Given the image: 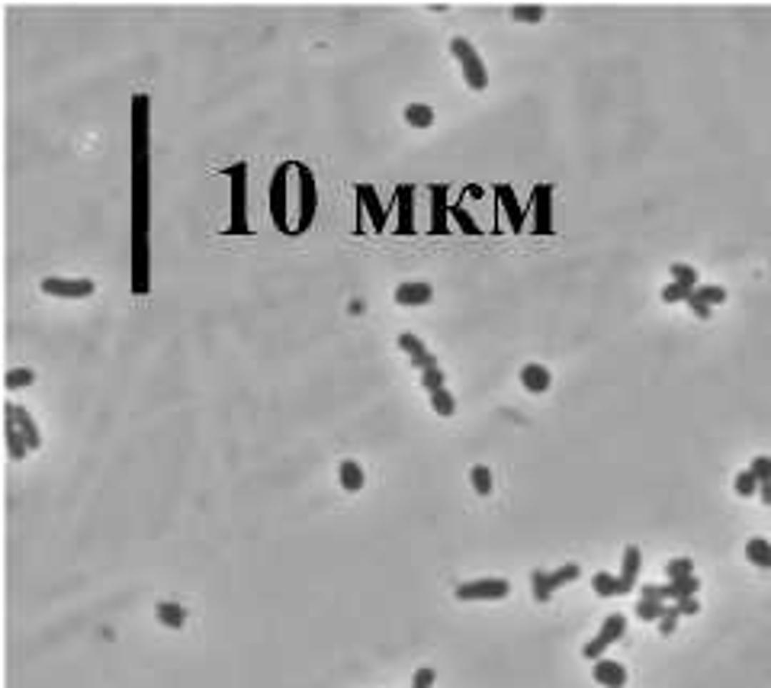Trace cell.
Here are the masks:
<instances>
[{"label":"cell","mask_w":771,"mask_h":688,"mask_svg":"<svg viewBox=\"0 0 771 688\" xmlns=\"http://www.w3.org/2000/svg\"><path fill=\"white\" fill-rule=\"evenodd\" d=\"M450 51H453V58L463 64V81H466L473 90H485L488 71H485V64H482L475 45L469 42V39H463V36H453L450 39Z\"/></svg>","instance_id":"cell-1"},{"label":"cell","mask_w":771,"mask_h":688,"mask_svg":"<svg viewBox=\"0 0 771 688\" xmlns=\"http://www.w3.org/2000/svg\"><path fill=\"white\" fill-rule=\"evenodd\" d=\"M225 174H231V235H244L248 231V184H244V174H248V164H235L225 167Z\"/></svg>","instance_id":"cell-2"},{"label":"cell","mask_w":771,"mask_h":688,"mask_svg":"<svg viewBox=\"0 0 771 688\" xmlns=\"http://www.w3.org/2000/svg\"><path fill=\"white\" fill-rule=\"evenodd\" d=\"M511 585L508 579L488 576V579H473V582L456 585V598L460 602H498V598H508Z\"/></svg>","instance_id":"cell-3"},{"label":"cell","mask_w":771,"mask_h":688,"mask_svg":"<svg viewBox=\"0 0 771 688\" xmlns=\"http://www.w3.org/2000/svg\"><path fill=\"white\" fill-rule=\"evenodd\" d=\"M623 634H627V617L623 614H608L604 617V624H601V630H598V637L582 647V656L585 659H598V656H601L610 643L620 640Z\"/></svg>","instance_id":"cell-4"},{"label":"cell","mask_w":771,"mask_h":688,"mask_svg":"<svg viewBox=\"0 0 771 688\" xmlns=\"http://www.w3.org/2000/svg\"><path fill=\"white\" fill-rule=\"evenodd\" d=\"M42 293L49 296H61V299H84V296H94L96 283L87 276H42Z\"/></svg>","instance_id":"cell-5"},{"label":"cell","mask_w":771,"mask_h":688,"mask_svg":"<svg viewBox=\"0 0 771 688\" xmlns=\"http://www.w3.org/2000/svg\"><path fill=\"white\" fill-rule=\"evenodd\" d=\"M296 174H299V222H296V231H306L315 219V206H318V193H315V177L306 164H293Z\"/></svg>","instance_id":"cell-6"},{"label":"cell","mask_w":771,"mask_h":688,"mask_svg":"<svg viewBox=\"0 0 771 688\" xmlns=\"http://www.w3.org/2000/svg\"><path fill=\"white\" fill-rule=\"evenodd\" d=\"M286 171H289V164L276 167L273 180H270V216H273V225L280 231H293L286 222Z\"/></svg>","instance_id":"cell-7"},{"label":"cell","mask_w":771,"mask_h":688,"mask_svg":"<svg viewBox=\"0 0 771 688\" xmlns=\"http://www.w3.org/2000/svg\"><path fill=\"white\" fill-rule=\"evenodd\" d=\"M447 184L430 186V231L434 235H447Z\"/></svg>","instance_id":"cell-8"},{"label":"cell","mask_w":771,"mask_h":688,"mask_svg":"<svg viewBox=\"0 0 771 688\" xmlns=\"http://www.w3.org/2000/svg\"><path fill=\"white\" fill-rule=\"evenodd\" d=\"M591 675H595V682L598 685H604V688H623L627 685V669H623L617 659H598L595 669H591Z\"/></svg>","instance_id":"cell-9"},{"label":"cell","mask_w":771,"mask_h":688,"mask_svg":"<svg viewBox=\"0 0 771 688\" xmlns=\"http://www.w3.org/2000/svg\"><path fill=\"white\" fill-rule=\"evenodd\" d=\"M430 299H434V286L424 283V280L395 286V302L398 306H424V302H430Z\"/></svg>","instance_id":"cell-10"},{"label":"cell","mask_w":771,"mask_h":688,"mask_svg":"<svg viewBox=\"0 0 771 688\" xmlns=\"http://www.w3.org/2000/svg\"><path fill=\"white\" fill-rule=\"evenodd\" d=\"M640 563H642V557H640V547H627L623 550V566H620V595H627V592H633V585H636V576H640Z\"/></svg>","instance_id":"cell-11"},{"label":"cell","mask_w":771,"mask_h":688,"mask_svg":"<svg viewBox=\"0 0 771 688\" xmlns=\"http://www.w3.org/2000/svg\"><path fill=\"white\" fill-rule=\"evenodd\" d=\"M4 412H6V422H4V434H6V454H10V460H23L26 457V437L19 434V428H16V418H13V412H10V405H4Z\"/></svg>","instance_id":"cell-12"},{"label":"cell","mask_w":771,"mask_h":688,"mask_svg":"<svg viewBox=\"0 0 771 688\" xmlns=\"http://www.w3.org/2000/svg\"><path fill=\"white\" fill-rule=\"evenodd\" d=\"M533 199H537V235H550L553 231V206H550L553 186H546V184L537 186Z\"/></svg>","instance_id":"cell-13"},{"label":"cell","mask_w":771,"mask_h":688,"mask_svg":"<svg viewBox=\"0 0 771 688\" xmlns=\"http://www.w3.org/2000/svg\"><path fill=\"white\" fill-rule=\"evenodd\" d=\"M550 383H553V373L546 370L543 364H527L524 370H520V386H524L527 392H546Z\"/></svg>","instance_id":"cell-14"},{"label":"cell","mask_w":771,"mask_h":688,"mask_svg":"<svg viewBox=\"0 0 771 688\" xmlns=\"http://www.w3.org/2000/svg\"><path fill=\"white\" fill-rule=\"evenodd\" d=\"M6 405H10L13 418H16L19 434L26 437V447H29V450H39V447H42V434H39V428H36V422H32V415H29L26 409H19V405H13V402H6Z\"/></svg>","instance_id":"cell-15"},{"label":"cell","mask_w":771,"mask_h":688,"mask_svg":"<svg viewBox=\"0 0 771 688\" xmlns=\"http://www.w3.org/2000/svg\"><path fill=\"white\" fill-rule=\"evenodd\" d=\"M357 199H363L366 212H370V219H373V229L383 231V229H386V209H383V203H379L376 190H373L370 184H360V186H357Z\"/></svg>","instance_id":"cell-16"},{"label":"cell","mask_w":771,"mask_h":688,"mask_svg":"<svg viewBox=\"0 0 771 688\" xmlns=\"http://www.w3.org/2000/svg\"><path fill=\"white\" fill-rule=\"evenodd\" d=\"M338 479H341V486H344V492H360L363 489V467H360L357 460H344L338 467Z\"/></svg>","instance_id":"cell-17"},{"label":"cell","mask_w":771,"mask_h":688,"mask_svg":"<svg viewBox=\"0 0 771 688\" xmlns=\"http://www.w3.org/2000/svg\"><path fill=\"white\" fill-rule=\"evenodd\" d=\"M700 589V579L697 576H685V579H675V582L662 585V598H672V602H681V598H691L697 595Z\"/></svg>","instance_id":"cell-18"},{"label":"cell","mask_w":771,"mask_h":688,"mask_svg":"<svg viewBox=\"0 0 771 688\" xmlns=\"http://www.w3.org/2000/svg\"><path fill=\"white\" fill-rule=\"evenodd\" d=\"M395 199H398V235H408L411 225H415V212H411V186H398Z\"/></svg>","instance_id":"cell-19"},{"label":"cell","mask_w":771,"mask_h":688,"mask_svg":"<svg viewBox=\"0 0 771 688\" xmlns=\"http://www.w3.org/2000/svg\"><path fill=\"white\" fill-rule=\"evenodd\" d=\"M498 203L505 206V212H508V222H511V229L518 231L520 225H524V209H520L518 196H514V193H511V186H498Z\"/></svg>","instance_id":"cell-20"},{"label":"cell","mask_w":771,"mask_h":688,"mask_svg":"<svg viewBox=\"0 0 771 688\" xmlns=\"http://www.w3.org/2000/svg\"><path fill=\"white\" fill-rule=\"evenodd\" d=\"M745 557H749V563H755L758 569H771V544L765 537H752L749 544H745Z\"/></svg>","instance_id":"cell-21"},{"label":"cell","mask_w":771,"mask_h":688,"mask_svg":"<svg viewBox=\"0 0 771 688\" xmlns=\"http://www.w3.org/2000/svg\"><path fill=\"white\" fill-rule=\"evenodd\" d=\"M158 621L164 624V627L180 630V627L186 624V611L180 608L177 602H161V604H158Z\"/></svg>","instance_id":"cell-22"},{"label":"cell","mask_w":771,"mask_h":688,"mask_svg":"<svg viewBox=\"0 0 771 688\" xmlns=\"http://www.w3.org/2000/svg\"><path fill=\"white\" fill-rule=\"evenodd\" d=\"M405 122H408V126H418V129H428L430 122H434V109H430L428 103H408V106H405Z\"/></svg>","instance_id":"cell-23"},{"label":"cell","mask_w":771,"mask_h":688,"mask_svg":"<svg viewBox=\"0 0 771 688\" xmlns=\"http://www.w3.org/2000/svg\"><path fill=\"white\" fill-rule=\"evenodd\" d=\"M591 589L601 598H614V595H620V579L610 576V572H595V576H591Z\"/></svg>","instance_id":"cell-24"},{"label":"cell","mask_w":771,"mask_h":688,"mask_svg":"<svg viewBox=\"0 0 771 688\" xmlns=\"http://www.w3.org/2000/svg\"><path fill=\"white\" fill-rule=\"evenodd\" d=\"M4 383L6 389H26V386L36 383V370L32 367H13V370H6Z\"/></svg>","instance_id":"cell-25"},{"label":"cell","mask_w":771,"mask_h":688,"mask_svg":"<svg viewBox=\"0 0 771 688\" xmlns=\"http://www.w3.org/2000/svg\"><path fill=\"white\" fill-rule=\"evenodd\" d=\"M530 585H533V598H537V602H550V598H553L550 572H546V569H533L530 572Z\"/></svg>","instance_id":"cell-26"},{"label":"cell","mask_w":771,"mask_h":688,"mask_svg":"<svg viewBox=\"0 0 771 688\" xmlns=\"http://www.w3.org/2000/svg\"><path fill=\"white\" fill-rule=\"evenodd\" d=\"M694 299L707 302V306H717V302H726V289L717 286V283H704V286H694Z\"/></svg>","instance_id":"cell-27"},{"label":"cell","mask_w":771,"mask_h":688,"mask_svg":"<svg viewBox=\"0 0 771 688\" xmlns=\"http://www.w3.org/2000/svg\"><path fill=\"white\" fill-rule=\"evenodd\" d=\"M430 409H434L440 418H450L456 412V399L450 396L447 389H437V392H430Z\"/></svg>","instance_id":"cell-28"},{"label":"cell","mask_w":771,"mask_h":688,"mask_svg":"<svg viewBox=\"0 0 771 688\" xmlns=\"http://www.w3.org/2000/svg\"><path fill=\"white\" fill-rule=\"evenodd\" d=\"M665 608H668L665 602H649V598H640V602H636V617H640V621H659V617L665 614Z\"/></svg>","instance_id":"cell-29"},{"label":"cell","mask_w":771,"mask_h":688,"mask_svg":"<svg viewBox=\"0 0 771 688\" xmlns=\"http://www.w3.org/2000/svg\"><path fill=\"white\" fill-rule=\"evenodd\" d=\"M543 16H546V10L540 4H524V6H514L511 10V19H518V23H540Z\"/></svg>","instance_id":"cell-30"},{"label":"cell","mask_w":771,"mask_h":688,"mask_svg":"<svg viewBox=\"0 0 771 688\" xmlns=\"http://www.w3.org/2000/svg\"><path fill=\"white\" fill-rule=\"evenodd\" d=\"M665 576H668V582H675V579H685V576H694V563L687 557L668 559V563H665Z\"/></svg>","instance_id":"cell-31"},{"label":"cell","mask_w":771,"mask_h":688,"mask_svg":"<svg viewBox=\"0 0 771 688\" xmlns=\"http://www.w3.org/2000/svg\"><path fill=\"white\" fill-rule=\"evenodd\" d=\"M578 576H582V569H578L575 563H565V566H559L556 572H550V585H553V592H556L559 585H565V582H575Z\"/></svg>","instance_id":"cell-32"},{"label":"cell","mask_w":771,"mask_h":688,"mask_svg":"<svg viewBox=\"0 0 771 688\" xmlns=\"http://www.w3.org/2000/svg\"><path fill=\"white\" fill-rule=\"evenodd\" d=\"M469 479H473V489L479 495L492 492V473H488V467H482V463H479V467H473V469H469Z\"/></svg>","instance_id":"cell-33"},{"label":"cell","mask_w":771,"mask_h":688,"mask_svg":"<svg viewBox=\"0 0 771 688\" xmlns=\"http://www.w3.org/2000/svg\"><path fill=\"white\" fill-rule=\"evenodd\" d=\"M398 347H402V351L408 354V357H418V354L428 351V344H424V341L418 338V334H411V331H402V334H398Z\"/></svg>","instance_id":"cell-34"},{"label":"cell","mask_w":771,"mask_h":688,"mask_svg":"<svg viewBox=\"0 0 771 688\" xmlns=\"http://www.w3.org/2000/svg\"><path fill=\"white\" fill-rule=\"evenodd\" d=\"M732 489H736V495L749 499V495H755V492H758V479L749 473V469H742V473L736 476V482H732Z\"/></svg>","instance_id":"cell-35"},{"label":"cell","mask_w":771,"mask_h":688,"mask_svg":"<svg viewBox=\"0 0 771 688\" xmlns=\"http://www.w3.org/2000/svg\"><path fill=\"white\" fill-rule=\"evenodd\" d=\"M672 280L681 283V286H697V270L687 267V264H672Z\"/></svg>","instance_id":"cell-36"},{"label":"cell","mask_w":771,"mask_h":688,"mask_svg":"<svg viewBox=\"0 0 771 688\" xmlns=\"http://www.w3.org/2000/svg\"><path fill=\"white\" fill-rule=\"evenodd\" d=\"M691 296H694L691 286H681V283H675V280L668 283V286H662V299H665V302H681V299L687 302Z\"/></svg>","instance_id":"cell-37"},{"label":"cell","mask_w":771,"mask_h":688,"mask_svg":"<svg viewBox=\"0 0 771 688\" xmlns=\"http://www.w3.org/2000/svg\"><path fill=\"white\" fill-rule=\"evenodd\" d=\"M443 383H447V373H443L440 367H434V370H424V373H421V386H424L428 392L443 389Z\"/></svg>","instance_id":"cell-38"},{"label":"cell","mask_w":771,"mask_h":688,"mask_svg":"<svg viewBox=\"0 0 771 688\" xmlns=\"http://www.w3.org/2000/svg\"><path fill=\"white\" fill-rule=\"evenodd\" d=\"M749 473L755 476L758 482H771V457H755V460L749 463Z\"/></svg>","instance_id":"cell-39"},{"label":"cell","mask_w":771,"mask_h":688,"mask_svg":"<svg viewBox=\"0 0 771 688\" xmlns=\"http://www.w3.org/2000/svg\"><path fill=\"white\" fill-rule=\"evenodd\" d=\"M450 212H453V219L463 225V231H469V235H479V225H475V219L469 216V209H466L463 203H460V206H453Z\"/></svg>","instance_id":"cell-40"},{"label":"cell","mask_w":771,"mask_h":688,"mask_svg":"<svg viewBox=\"0 0 771 688\" xmlns=\"http://www.w3.org/2000/svg\"><path fill=\"white\" fill-rule=\"evenodd\" d=\"M678 617H681V614H678V608H675V604H672V608H665V614L659 617V634H662V637L672 634V630L678 627Z\"/></svg>","instance_id":"cell-41"},{"label":"cell","mask_w":771,"mask_h":688,"mask_svg":"<svg viewBox=\"0 0 771 688\" xmlns=\"http://www.w3.org/2000/svg\"><path fill=\"white\" fill-rule=\"evenodd\" d=\"M434 685V669L421 666L415 675H411V688H430Z\"/></svg>","instance_id":"cell-42"},{"label":"cell","mask_w":771,"mask_h":688,"mask_svg":"<svg viewBox=\"0 0 771 688\" xmlns=\"http://www.w3.org/2000/svg\"><path fill=\"white\" fill-rule=\"evenodd\" d=\"M411 367H418L421 373H424V370H434V367H437V357H434L430 351H424V354H418V357H411Z\"/></svg>","instance_id":"cell-43"},{"label":"cell","mask_w":771,"mask_h":688,"mask_svg":"<svg viewBox=\"0 0 771 688\" xmlns=\"http://www.w3.org/2000/svg\"><path fill=\"white\" fill-rule=\"evenodd\" d=\"M675 608H678V614H697L700 611V602L697 598H681V602H675Z\"/></svg>","instance_id":"cell-44"},{"label":"cell","mask_w":771,"mask_h":688,"mask_svg":"<svg viewBox=\"0 0 771 688\" xmlns=\"http://www.w3.org/2000/svg\"><path fill=\"white\" fill-rule=\"evenodd\" d=\"M687 306H691V312L697 315V319H710V306H707V302H700V299H687Z\"/></svg>","instance_id":"cell-45"},{"label":"cell","mask_w":771,"mask_h":688,"mask_svg":"<svg viewBox=\"0 0 771 688\" xmlns=\"http://www.w3.org/2000/svg\"><path fill=\"white\" fill-rule=\"evenodd\" d=\"M640 598H649V602H665V598H662V585H642Z\"/></svg>","instance_id":"cell-46"},{"label":"cell","mask_w":771,"mask_h":688,"mask_svg":"<svg viewBox=\"0 0 771 688\" xmlns=\"http://www.w3.org/2000/svg\"><path fill=\"white\" fill-rule=\"evenodd\" d=\"M758 495H762L765 505H771V482H758Z\"/></svg>","instance_id":"cell-47"}]
</instances>
